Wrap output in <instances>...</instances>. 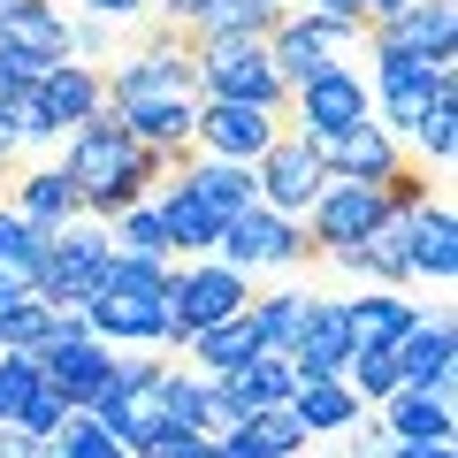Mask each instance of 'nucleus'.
<instances>
[{
	"instance_id": "nucleus-1",
	"label": "nucleus",
	"mask_w": 458,
	"mask_h": 458,
	"mask_svg": "<svg viewBox=\"0 0 458 458\" xmlns=\"http://www.w3.org/2000/svg\"><path fill=\"white\" fill-rule=\"evenodd\" d=\"M114 123L138 138L146 153H191V114H199V84H191V38L168 23L146 54H131L123 69H99Z\"/></svg>"
},
{
	"instance_id": "nucleus-2",
	"label": "nucleus",
	"mask_w": 458,
	"mask_h": 458,
	"mask_svg": "<svg viewBox=\"0 0 458 458\" xmlns=\"http://www.w3.org/2000/svg\"><path fill=\"white\" fill-rule=\"evenodd\" d=\"M176 161H183V153H146L123 123H114V107L84 114L77 131L62 138V176L77 183V199H84L92 222H114L123 207L153 199L168 176H176Z\"/></svg>"
},
{
	"instance_id": "nucleus-3",
	"label": "nucleus",
	"mask_w": 458,
	"mask_h": 458,
	"mask_svg": "<svg viewBox=\"0 0 458 458\" xmlns=\"http://www.w3.org/2000/svg\"><path fill=\"white\" fill-rule=\"evenodd\" d=\"M168 267L161 260H123V252H114L107 283L84 298V328H92L107 352H153V344L168 336Z\"/></svg>"
},
{
	"instance_id": "nucleus-4",
	"label": "nucleus",
	"mask_w": 458,
	"mask_h": 458,
	"mask_svg": "<svg viewBox=\"0 0 458 458\" xmlns=\"http://www.w3.org/2000/svg\"><path fill=\"white\" fill-rule=\"evenodd\" d=\"M252 306V276L245 267H229V260H176L168 267V336L161 344H191L199 328L229 321V313H245Z\"/></svg>"
},
{
	"instance_id": "nucleus-5",
	"label": "nucleus",
	"mask_w": 458,
	"mask_h": 458,
	"mask_svg": "<svg viewBox=\"0 0 458 458\" xmlns=\"http://www.w3.org/2000/svg\"><path fill=\"white\" fill-rule=\"evenodd\" d=\"M107 267H114L107 222L77 214L69 229H54V237H47V267H38V291H31V298H47L54 313H84V298L107 283Z\"/></svg>"
},
{
	"instance_id": "nucleus-6",
	"label": "nucleus",
	"mask_w": 458,
	"mask_h": 458,
	"mask_svg": "<svg viewBox=\"0 0 458 458\" xmlns=\"http://www.w3.org/2000/svg\"><path fill=\"white\" fill-rule=\"evenodd\" d=\"M360 47H367V23H336V16H313V8H283V23L267 31V62H276L283 92L321 77L328 62H352Z\"/></svg>"
},
{
	"instance_id": "nucleus-7",
	"label": "nucleus",
	"mask_w": 458,
	"mask_h": 458,
	"mask_svg": "<svg viewBox=\"0 0 458 458\" xmlns=\"http://www.w3.org/2000/svg\"><path fill=\"white\" fill-rule=\"evenodd\" d=\"M191 84L199 99H252V107H276L283 114V77L267 62V38H207L191 47Z\"/></svg>"
},
{
	"instance_id": "nucleus-8",
	"label": "nucleus",
	"mask_w": 458,
	"mask_h": 458,
	"mask_svg": "<svg viewBox=\"0 0 458 458\" xmlns=\"http://www.w3.org/2000/svg\"><path fill=\"white\" fill-rule=\"evenodd\" d=\"M367 54H375L367 92H375V123H382V131H405L412 138V123H420L443 92H458V69L451 62H420V54H390V47H367Z\"/></svg>"
},
{
	"instance_id": "nucleus-9",
	"label": "nucleus",
	"mask_w": 458,
	"mask_h": 458,
	"mask_svg": "<svg viewBox=\"0 0 458 458\" xmlns=\"http://www.w3.org/2000/svg\"><path fill=\"white\" fill-rule=\"evenodd\" d=\"M283 114H291V131L298 138H336V131H352V123H367L375 114V92H367V69H352V62H328L321 77H306L291 99H283Z\"/></svg>"
},
{
	"instance_id": "nucleus-10",
	"label": "nucleus",
	"mask_w": 458,
	"mask_h": 458,
	"mask_svg": "<svg viewBox=\"0 0 458 458\" xmlns=\"http://www.w3.org/2000/svg\"><path fill=\"white\" fill-rule=\"evenodd\" d=\"M214 260L245 267V276L252 267H298V260H313V237H306V222H291V214H276V207H245V214L222 222Z\"/></svg>"
},
{
	"instance_id": "nucleus-11",
	"label": "nucleus",
	"mask_w": 458,
	"mask_h": 458,
	"mask_svg": "<svg viewBox=\"0 0 458 458\" xmlns=\"http://www.w3.org/2000/svg\"><path fill=\"white\" fill-rule=\"evenodd\" d=\"M252 183H260V207H276V214H291V222H306V207L321 199V183H328L321 146H313V138H298L291 123H283L276 146L252 161Z\"/></svg>"
},
{
	"instance_id": "nucleus-12",
	"label": "nucleus",
	"mask_w": 458,
	"mask_h": 458,
	"mask_svg": "<svg viewBox=\"0 0 458 458\" xmlns=\"http://www.w3.org/2000/svg\"><path fill=\"white\" fill-rule=\"evenodd\" d=\"M390 214H397V207L382 199V183H344V176H328L321 199L306 207V237H313V252H344V245H360V237H375Z\"/></svg>"
},
{
	"instance_id": "nucleus-13",
	"label": "nucleus",
	"mask_w": 458,
	"mask_h": 458,
	"mask_svg": "<svg viewBox=\"0 0 458 458\" xmlns=\"http://www.w3.org/2000/svg\"><path fill=\"white\" fill-rule=\"evenodd\" d=\"M283 114L252 107V99H199L191 114V153H214V161H260L276 146Z\"/></svg>"
},
{
	"instance_id": "nucleus-14",
	"label": "nucleus",
	"mask_w": 458,
	"mask_h": 458,
	"mask_svg": "<svg viewBox=\"0 0 458 458\" xmlns=\"http://www.w3.org/2000/svg\"><path fill=\"white\" fill-rule=\"evenodd\" d=\"M397 237H405L412 283H436V291L458 283V214H451V199H420V207H405V214H397Z\"/></svg>"
},
{
	"instance_id": "nucleus-15",
	"label": "nucleus",
	"mask_w": 458,
	"mask_h": 458,
	"mask_svg": "<svg viewBox=\"0 0 458 458\" xmlns=\"http://www.w3.org/2000/svg\"><path fill=\"white\" fill-rule=\"evenodd\" d=\"M367 47L420 54V62H458V0H405L397 16L367 23Z\"/></svg>"
},
{
	"instance_id": "nucleus-16",
	"label": "nucleus",
	"mask_w": 458,
	"mask_h": 458,
	"mask_svg": "<svg viewBox=\"0 0 458 458\" xmlns=\"http://www.w3.org/2000/svg\"><path fill=\"white\" fill-rule=\"evenodd\" d=\"M405 161H412V153L397 146V131H382L375 114L352 123V131H336V138H321V168L344 176V183H390Z\"/></svg>"
},
{
	"instance_id": "nucleus-17",
	"label": "nucleus",
	"mask_w": 458,
	"mask_h": 458,
	"mask_svg": "<svg viewBox=\"0 0 458 458\" xmlns=\"http://www.w3.org/2000/svg\"><path fill=\"white\" fill-rule=\"evenodd\" d=\"M397 382H405V390L451 397V382H458V328H451V313H420V321H412V336L397 344Z\"/></svg>"
},
{
	"instance_id": "nucleus-18",
	"label": "nucleus",
	"mask_w": 458,
	"mask_h": 458,
	"mask_svg": "<svg viewBox=\"0 0 458 458\" xmlns=\"http://www.w3.org/2000/svg\"><path fill=\"white\" fill-rule=\"evenodd\" d=\"M344 360H352V321H344V298H306V321H298V344H291L298 382L344 375Z\"/></svg>"
},
{
	"instance_id": "nucleus-19",
	"label": "nucleus",
	"mask_w": 458,
	"mask_h": 458,
	"mask_svg": "<svg viewBox=\"0 0 458 458\" xmlns=\"http://www.w3.org/2000/svg\"><path fill=\"white\" fill-rule=\"evenodd\" d=\"M168 183H183L191 199H207L214 214H245V207H260V183H252V161H214V153H183L176 161V176Z\"/></svg>"
},
{
	"instance_id": "nucleus-20",
	"label": "nucleus",
	"mask_w": 458,
	"mask_h": 458,
	"mask_svg": "<svg viewBox=\"0 0 458 458\" xmlns=\"http://www.w3.org/2000/svg\"><path fill=\"white\" fill-rule=\"evenodd\" d=\"M31 99L47 107V123H54V131L69 138V131L84 123V114H99V107H107V84H99V69H92V62H54L47 77L31 84Z\"/></svg>"
},
{
	"instance_id": "nucleus-21",
	"label": "nucleus",
	"mask_w": 458,
	"mask_h": 458,
	"mask_svg": "<svg viewBox=\"0 0 458 458\" xmlns=\"http://www.w3.org/2000/svg\"><path fill=\"white\" fill-rule=\"evenodd\" d=\"M0 47L54 69V62H69V16L54 0H0Z\"/></svg>"
},
{
	"instance_id": "nucleus-22",
	"label": "nucleus",
	"mask_w": 458,
	"mask_h": 458,
	"mask_svg": "<svg viewBox=\"0 0 458 458\" xmlns=\"http://www.w3.org/2000/svg\"><path fill=\"white\" fill-rule=\"evenodd\" d=\"M375 420H382L390 443H458V412L436 390H390L375 405Z\"/></svg>"
},
{
	"instance_id": "nucleus-23",
	"label": "nucleus",
	"mask_w": 458,
	"mask_h": 458,
	"mask_svg": "<svg viewBox=\"0 0 458 458\" xmlns=\"http://www.w3.org/2000/svg\"><path fill=\"white\" fill-rule=\"evenodd\" d=\"M153 214H161L168 252H176V260H207L214 237H222V214H214L207 199H191L183 183H161V191H153Z\"/></svg>"
},
{
	"instance_id": "nucleus-24",
	"label": "nucleus",
	"mask_w": 458,
	"mask_h": 458,
	"mask_svg": "<svg viewBox=\"0 0 458 458\" xmlns=\"http://www.w3.org/2000/svg\"><path fill=\"white\" fill-rule=\"evenodd\" d=\"M8 207L23 214V222L38 229V237H54V229H69L84 214V199H77V183L62 176V161L54 168H31V176H16V199H8Z\"/></svg>"
},
{
	"instance_id": "nucleus-25",
	"label": "nucleus",
	"mask_w": 458,
	"mask_h": 458,
	"mask_svg": "<svg viewBox=\"0 0 458 458\" xmlns=\"http://www.w3.org/2000/svg\"><path fill=\"white\" fill-rule=\"evenodd\" d=\"M344 321H352V344H375V352H397L420 321L405 291H367V298H344Z\"/></svg>"
},
{
	"instance_id": "nucleus-26",
	"label": "nucleus",
	"mask_w": 458,
	"mask_h": 458,
	"mask_svg": "<svg viewBox=\"0 0 458 458\" xmlns=\"http://www.w3.org/2000/svg\"><path fill=\"white\" fill-rule=\"evenodd\" d=\"M276 23H283V0H207L199 23H183V38L191 47H207V38H267Z\"/></svg>"
},
{
	"instance_id": "nucleus-27",
	"label": "nucleus",
	"mask_w": 458,
	"mask_h": 458,
	"mask_svg": "<svg viewBox=\"0 0 458 458\" xmlns=\"http://www.w3.org/2000/svg\"><path fill=\"white\" fill-rule=\"evenodd\" d=\"M291 412H298L306 436H344L367 405L352 397V382H344V375H321V382H298V390H291Z\"/></svg>"
},
{
	"instance_id": "nucleus-28",
	"label": "nucleus",
	"mask_w": 458,
	"mask_h": 458,
	"mask_svg": "<svg viewBox=\"0 0 458 458\" xmlns=\"http://www.w3.org/2000/svg\"><path fill=\"white\" fill-rule=\"evenodd\" d=\"M38 267H47V237L16 207H0V291H38Z\"/></svg>"
},
{
	"instance_id": "nucleus-29",
	"label": "nucleus",
	"mask_w": 458,
	"mask_h": 458,
	"mask_svg": "<svg viewBox=\"0 0 458 458\" xmlns=\"http://www.w3.org/2000/svg\"><path fill=\"white\" fill-rule=\"evenodd\" d=\"M183 352H191V367H199V375H229V367H245L252 352H260V336H252V321H245V313H229V321L199 328V336L183 344Z\"/></svg>"
},
{
	"instance_id": "nucleus-30",
	"label": "nucleus",
	"mask_w": 458,
	"mask_h": 458,
	"mask_svg": "<svg viewBox=\"0 0 458 458\" xmlns=\"http://www.w3.org/2000/svg\"><path fill=\"white\" fill-rule=\"evenodd\" d=\"M107 237H114V252H123V260H176V252H168V229H161V214H153V199H138V207H123L107 222Z\"/></svg>"
},
{
	"instance_id": "nucleus-31",
	"label": "nucleus",
	"mask_w": 458,
	"mask_h": 458,
	"mask_svg": "<svg viewBox=\"0 0 458 458\" xmlns=\"http://www.w3.org/2000/svg\"><path fill=\"white\" fill-rule=\"evenodd\" d=\"M344 382H352V397H360L367 412H375L390 390H405V382H397V352H375V344H352V360H344Z\"/></svg>"
},
{
	"instance_id": "nucleus-32",
	"label": "nucleus",
	"mask_w": 458,
	"mask_h": 458,
	"mask_svg": "<svg viewBox=\"0 0 458 458\" xmlns=\"http://www.w3.org/2000/svg\"><path fill=\"white\" fill-rule=\"evenodd\" d=\"M245 321H252V336H260L267 352H291V344H298V321H306V298H298V291L252 298V306H245Z\"/></svg>"
},
{
	"instance_id": "nucleus-33",
	"label": "nucleus",
	"mask_w": 458,
	"mask_h": 458,
	"mask_svg": "<svg viewBox=\"0 0 458 458\" xmlns=\"http://www.w3.org/2000/svg\"><path fill=\"white\" fill-rule=\"evenodd\" d=\"M54 336V306L47 298H8V306H0V352H38V344Z\"/></svg>"
},
{
	"instance_id": "nucleus-34",
	"label": "nucleus",
	"mask_w": 458,
	"mask_h": 458,
	"mask_svg": "<svg viewBox=\"0 0 458 458\" xmlns=\"http://www.w3.org/2000/svg\"><path fill=\"white\" fill-rule=\"evenodd\" d=\"M412 153H420V161H436V168L458 161V92H443L436 107L412 123Z\"/></svg>"
},
{
	"instance_id": "nucleus-35",
	"label": "nucleus",
	"mask_w": 458,
	"mask_h": 458,
	"mask_svg": "<svg viewBox=\"0 0 458 458\" xmlns=\"http://www.w3.org/2000/svg\"><path fill=\"white\" fill-rule=\"evenodd\" d=\"M54 458H123V443H114L92 412H69V420L54 428Z\"/></svg>"
},
{
	"instance_id": "nucleus-36",
	"label": "nucleus",
	"mask_w": 458,
	"mask_h": 458,
	"mask_svg": "<svg viewBox=\"0 0 458 458\" xmlns=\"http://www.w3.org/2000/svg\"><path fill=\"white\" fill-rule=\"evenodd\" d=\"M47 390V375H38V352H0V420L23 405V397Z\"/></svg>"
},
{
	"instance_id": "nucleus-37",
	"label": "nucleus",
	"mask_w": 458,
	"mask_h": 458,
	"mask_svg": "<svg viewBox=\"0 0 458 458\" xmlns=\"http://www.w3.org/2000/svg\"><path fill=\"white\" fill-rule=\"evenodd\" d=\"M62 420H69V405H62L54 390H38V397H23V405L8 412L0 428H16V436H38V443H54V428H62Z\"/></svg>"
},
{
	"instance_id": "nucleus-38",
	"label": "nucleus",
	"mask_w": 458,
	"mask_h": 458,
	"mask_svg": "<svg viewBox=\"0 0 458 458\" xmlns=\"http://www.w3.org/2000/svg\"><path fill=\"white\" fill-rule=\"evenodd\" d=\"M38 77H47V62H31V54H16V47H0V99H23Z\"/></svg>"
},
{
	"instance_id": "nucleus-39",
	"label": "nucleus",
	"mask_w": 458,
	"mask_h": 458,
	"mask_svg": "<svg viewBox=\"0 0 458 458\" xmlns=\"http://www.w3.org/2000/svg\"><path fill=\"white\" fill-rule=\"evenodd\" d=\"M382 443H390V436H382V420H367V412L344 428V458H382Z\"/></svg>"
},
{
	"instance_id": "nucleus-40",
	"label": "nucleus",
	"mask_w": 458,
	"mask_h": 458,
	"mask_svg": "<svg viewBox=\"0 0 458 458\" xmlns=\"http://www.w3.org/2000/svg\"><path fill=\"white\" fill-rule=\"evenodd\" d=\"M23 138H16V99H0V168H16Z\"/></svg>"
},
{
	"instance_id": "nucleus-41",
	"label": "nucleus",
	"mask_w": 458,
	"mask_h": 458,
	"mask_svg": "<svg viewBox=\"0 0 458 458\" xmlns=\"http://www.w3.org/2000/svg\"><path fill=\"white\" fill-rule=\"evenodd\" d=\"M382 458H458V443H382Z\"/></svg>"
},
{
	"instance_id": "nucleus-42",
	"label": "nucleus",
	"mask_w": 458,
	"mask_h": 458,
	"mask_svg": "<svg viewBox=\"0 0 458 458\" xmlns=\"http://www.w3.org/2000/svg\"><path fill=\"white\" fill-rule=\"evenodd\" d=\"M99 23H131V16H146V0H84Z\"/></svg>"
},
{
	"instance_id": "nucleus-43",
	"label": "nucleus",
	"mask_w": 458,
	"mask_h": 458,
	"mask_svg": "<svg viewBox=\"0 0 458 458\" xmlns=\"http://www.w3.org/2000/svg\"><path fill=\"white\" fill-rule=\"evenodd\" d=\"M146 8H161V23H176V31H183V23H199L207 0H146Z\"/></svg>"
},
{
	"instance_id": "nucleus-44",
	"label": "nucleus",
	"mask_w": 458,
	"mask_h": 458,
	"mask_svg": "<svg viewBox=\"0 0 458 458\" xmlns=\"http://www.w3.org/2000/svg\"><path fill=\"white\" fill-rule=\"evenodd\" d=\"M306 8H313V16H336V23H367L360 0H306Z\"/></svg>"
},
{
	"instance_id": "nucleus-45",
	"label": "nucleus",
	"mask_w": 458,
	"mask_h": 458,
	"mask_svg": "<svg viewBox=\"0 0 458 458\" xmlns=\"http://www.w3.org/2000/svg\"><path fill=\"white\" fill-rule=\"evenodd\" d=\"M360 8H367V23H382V16H397L405 0H360Z\"/></svg>"
},
{
	"instance_id": "nucleus-46",
	"label": "nucleus",
	"mask_w": 458,
	"mask_h": 458,
	"mask_svg": "<svg viewBox=\"0 0 458 458\" xmlns=\"http://www.w3.org/2000/svg\"><path fill=\"white\" fill-rule=\"evenodd\" d=\"M123 458H131V451H123Z\"/></svg>"
}]
</instances>
